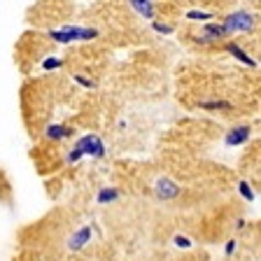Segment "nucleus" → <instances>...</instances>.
Instances as JSON below:
<instances>
[{
    "label": "nucleus",
    "instance_id": "nucleus-6",
    "mask_svg": "<svg viewBox=\"0 0 261 261\" xmlns=\"http://www.w3.org/2000/svg\"><path fill=\"white\" fill-rule=\"evenodd\" d=\"M250 138V126H238V128L228 130L226 136V145L228 147H236V145H243L245 140Z\"/></svg>",
    "mask_w": 261,
    "mask_h": 261
},
{
    "label": "nucleus",
    "instance_id": "nucleus-11",
    "mask_svg": "<svg viewBox=\"0 0 261 261\" xmlns=\"http://www.w3.org/2000/svg\"><path fill=\"white\" fill-rule=\"evenodd\" d=\"M117 198H119V191L114 189H103L98 194V203H110V201H117Z\"/></svg>",
    "mask_w": 261,
    "mask_h": 261
},
{
    "label": "nucleus",
    "instance_id": "nucleus-2",
    "mask_svg": "<svg viewBox=\"0 0 261 261\" xmlns=\"http://www.w3.org/2000/svg\"><path fill=\"white\" fill-rule=\"evenodd\" d=\"M49 38L54 40V42H77V40H93L98 38V31L96 28H80V26H63L59 31H51L49 33Z\"/></svg>",
    "mask_w": 261,
    "mask_h": 261
},
{
    "label": "nucleus",
    "instance_id": "nucleus-4",
    "mask_svg": "<svg viewBox=\"0 0 261 261\" xmlns=\"http://www.w3.org/2000/svg\"><path fill=\"white\" fill-rule=\"evenodd\" d=\"M224 35H228L226 28H224V23H205L201 42H215V40L224 38Z\"/></svg>",
    "mask_w": 261,
    "mask_h": 261
},
{
    "label": "nucleus",
    "instance_id": "nucleus-1",
    "mask_svg": "<svg viewBox=\"0 0 261 261\" xmlns=\"http://www.w3.org/2000/svg\"><path fill=\"white\" fill-rule=\"evenodd\" d=\"M84 154H89V156H103V154H105L103 140H100L98 136H84V138H80V140H77V145H75V149L68 154V161L75 163V161H80Z\"/></svg>",
    "mask_w": 261,
    "mask_h": 261
},
{
    "label": "nucleus",
    "instance_id": "nucleus-14",
    "mask_svg": "<svg viewBox=\"0 0 261 261\" xmlns=\"http://www.w3.org/2000/svg\"><path fill=\"white\" fill-rule=\"evenodd\" d=\"M240 194H243L247 201H254V194H252V189H250V185H247V182H240Z\"/></svg>",
    "mask_w": 261,
    "mask_h": 261
},
{
    "label": "nucleus",
    "instance_id": "nucleus-15",
    "mask_svg": "<svg viewBox=\"0 0 261 261\" xmlns=\"http://www.w3.org/2000/svg\"><path fill=\"white\" fill-rule=\"evenodd\" d=\"M175 245H177V247H191V240L185 238V236H177V238H175Z\"/></svg>",
    "mask_w": 261,
    "mask_h": 261
},
{
    "label": "nucleus",
    "instance_id": "nucleus-12",
    "mask_svg": "<svg viewBox=\"0 0 261 261\" xmlns=\"http://www.w3.org/2000/svg\"><path fill=\"white\" fill-rule=\"evenodd\" d=\"M187 19H191V21H207V19H212L210 12H201V10H191L187 12Z\"/></svg>",
    "mask_w": 261,
    "mask_h": 261
},
{
    "label": "nucleus",
    "instance_id": "nucleus-3",
    "mask_svg": "<svg viewBox=\"0 0 261 261\" xmlns=\"http://www.w3.org/2000/svg\"><path fill=\"white\" fill-rule=\"evenodd\" d=\"M226 33H247L254 28V16L250 12H236L224 21Z\"/></svg>",
    "mask_w": 261,
    "mask_h": 261
},
{
    "label": "nucleus",
    "instance_id": "nucleus-18",
    "mask_svg": "<svg viewBox=\"0 0 261 261\" xmlns=\"http://www.w3.org/2000/svg\"><path fill=\"white\" fill-rule=\"evenodd\" d=\"M154 31H159V33H173V26H163V23H154Z\"/></svg>",
    "mask_w": 261,
    "mask_h": 261
},
{
    "label": "nucleus",
    "instance_id": "nucleus-8",
    "mask_svg": "<svg viewBox=\"0 0 261 261\" xmlns=\"http://www.w3.org/2000/svg\"><path fill=\"white\" fill-rule=\"evenodd\" d=\"M89 238H91V228H89V226L80 228V231H77V233L70 238V250H82V247L89 243Z\"/></svg>",
    "mask_w": 261,
    "mask_h": 261
},
{
    "label": "nucleus",
    "instance_id": "nucleus-17",
    "mask_svg": "<svg viewBox=\"0 0 261 261\" xmlns=\"http://www.w3.org/2000/svg\"><path fill=\"white\" fill-rule=\"evenodd\" d=\"M75 80H77V82H80L82 87H89V89H93V87H96V82L87 80V77H82V75H77V77H75Z\"/></svg>",
    "mask_w": 261,
    "mask_h": 261
},
{
    "label": "nucleus",
    "instance_id": "nucleus-10",
    "mask_svg": "<svg viewBox=\"0 0 261 261\" xmlns=\"http://www.w3.org/2000/svg\"><path fill=\"white\" fill-rule=\"evenodd\" d=\"M47 136L51 138V140H61V138L68 136V128H65V126L54 124V126H49V128H47Z\"/></svg>",
    "mask_w": 261,
    "mask_h": 261
},
{
    "label": "nucleus",
    "instance_id": "nucleus-5",
    "mask_svg": "<svg viewBox=\"0 0 261 261\" xmlns=\"http://www.w3.org/2000/svg\"><path fill=\"white\" fill-rule=\"evenodd\" d=\"M179 194V187L175 185V182H170V179H159L156 182V196L159 198H175V196Z\"/></svg>",
    "mask_w": 261,
    "mask_h": 261
},
{
    "label": "nucleus",
    "instance_id": "nucleus-7",
    "mask_svg": "<svg viewBox=\"0 0 261 261\" xmlns=\"http://www.w3.org/2000/svg\"><path fill=\"white\" fill-rule=\"evenodd\" d=\"M130 7L145 19H154V3L152 0H130Z\"/></svg>",
    "mask_w": 261,
    "mask_h": 261
},
{
    "label": "nucleus",
    "instance_id": "nucleus-13",
    "mask_svg": "<svg viewBox=\"0 0 261 261\" xmlns=\"http://www.w3.org/2000/svg\"><path fill=\"white\" fill-rule=\"evenodd\" d=\"M203 108H207V110H231L233 105L226 103V100H215V103H203Z\"/></svg>",
    "mask_w": 261,
    "mask_h": 261
},
{
    "label": "nucleus",
    "instance_id": "nucleus-16",
    "mask_svg": "<svg viewBox=\"0 0 261 261\" xmlns=\"http://www.w3.org/2000/svg\"><path fill=\"white\" fill-rule=\"evenodd\" d=\"M42 65L47 68V70H51V68H61V61L59 59H47Z\"/></svg>",
    "mask_w": 261,
    "mask_h": 261
},
{
    "label": "nucleus",
    "instance_id": "nucleus-19",
    "mask_svg": "<svg viewBox=\"0 0 261 261\" xmlns=\"http://www.w3.org/2000/svg\"><path fill=\"white\" fill-rule=\"evenodd\" d=\"M233 250H236V240H228V245H226V254H231Z\"/></svg>",
    "mask_w": 261,
    "mask_h": 261
},
{
    "label": "nucleus",
    "instance_id": "nucleus-9",
    "mask_svg": "<svg viewBox=\"0 0 261 261\" xmlns=\"http://www.w3.org/2000/svg\"><path fill=\"white\" fill-rule=\"evenodd\" d=\"M226 49H228V51H231V54H233L238 61H243L245 65H252V68H254V65H256V61H254V59H250V56L245 54V51H243V49H240L236 42H228V47H226Z\"/></svg>",
    "mask_w": 261,
    "mask_h": 261
}]
</instances>
